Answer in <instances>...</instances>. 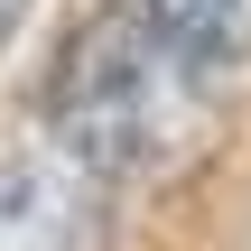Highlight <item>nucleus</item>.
I'll list each match as a JSON object with an SVG mask.
<instances>
[{"label": "nucleus", "mask_w": 251, "mask_h": 251, "mask_svg": "<svg viewBox=\"0 0 251 251\" xmlns=\"http://www.w3.org/2000/svg\"><path fill=\"white\" fill-rule=\"evenodd\" d=\"M47 130L102 186L177 177L224 130V65H205L177 37H158L130 0L93 9V19L65 28V47L47 65Z\"/></svg>", "instance_id": "f257e3e1"}, {"label": "nucleus", "mask_w": 251, "mask_h": 251, "mask_svg": "<svg viewBox=\"0 0 251 251\" xmlns=\"http://www.w3.org/2000/svg\"><path fill=\"white\" fill-rule=\"evenodd\" d=\"M0 251H112V186L65 149L0 158Z\"/></svg>", "instance_id": "f03ea898"}, {"label": "nucleus", "mask_w": 251, "mask_h": 251, "mask_svg": "<svg viewBox=\"0 0 251 251\" xmlns=\"http://www.w3.org/2000/svg\"><path fill=\"white\" fill-rule=\"evenodd\" d=\"M158 37H177L186 56H205V65H233L251 47V0H130Z\"/></svg>", "instance_id": "7ed1b4c3"}, {"label": "nucleus", "mask_w": 251, "mask_h": 251, "mask_svg": "<svg viewBox=\"0 0 251 251\" xmlns=\"http://www.w3.org/2000/svg\"><path fill=\"white\" fill-rule=\"evenodd\" d=\"M9 19H19V0H0V37H9Z\"/></svg>", "instance_id": "20e7f679"}]
</instances>
